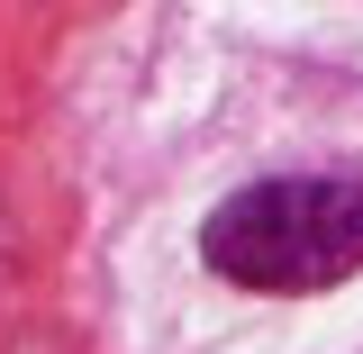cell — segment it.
<instances>
[{"label": "cell", "instance_id": "obj_1", "mask_svg": "<svg viewBox=\"0 0 363 354\" xmlns=\"http://www.w3.org/2000/svg\"><path fill=\"white\" fill-rule=\"evenodd\" d=\"M200 255L236 291H272V300H309L363 272V182L354 173H272L227 191Z\"/></svg>", "mask_w": 363, "mask_h": 354}]
</instances>
